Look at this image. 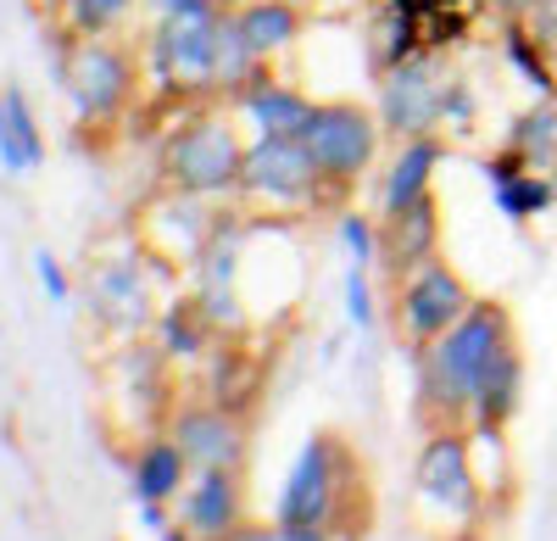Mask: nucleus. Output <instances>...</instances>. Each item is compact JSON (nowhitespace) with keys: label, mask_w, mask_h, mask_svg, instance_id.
<instances>
[{"label":"nucleus","mask_w":557,"mask_h":541,"mask_svg":"<svg viewBox=\"0 0 557 541\" xmlns=\"http://www.w3.org/2000/svg\"><path fill=\"white\" fill-rule=\"evenodd\" d=\"M441 128L446 134H469L474 128V89L469 84H446V112H441Z\"/></svg>","instance_id":"obj_30"},{"label":"nucleus","mask_w":557,"mask_h":541,"mask_svg":"<svg viewBox=\"0 0 557 541\" xmlns=\"http://www.w3.org/2000/svg\"><path fill=\"white\" fill-rule=\"evenodd\" d=\"M418 491H424V503L446 508L451 519H469L480 508L474 458H469V441H462L457 430L430 435V446L418 453Z\"/></svg>","instance_id":"obj_10"},{"label":"nucleus","mask_w":557,"mask_h":541,"mask_svg":"<svg viewBox=\"0 0 557 541\" xmlns=\"http://www.w3.org/2000/svg\"><path fill=\"white\" fill-rule=\"evenodd\" d=\"M318 185H323V173L312 168L301 140H268V134H257L246 146V168H240V196L246 201L307 207V201H318Z\"/></svg>","instance_id":"obj_8"},{"label":"nucleus","mask_w":557,"mask_h":541,"mask_svg":"<svg viewBox=\"0 0 557 541\" xmlns=\"http://www.w3.org/2000/svg\"><path fill=\"white\" fill-rule=\"evenodd\" d=\"M45 162V134L17 84H0V168L7 173H34Z\"/></svg>","instance_id":"obj_17"},{"label":"nucleus","mask_w":557,"mask_h":541,"mask_svg":"<svg viewBox=\"0 0 557 541\" xmlns=\"http://www.w3.org/2000/svg\"><path fill=\"white\" fill-rule=\"evenodd\" d=\"M424 51V34H418V17L401 7V0H391V7L380 12V28H374V73L407 62Z\"/></svg>","instance_id":"obj_25"},{"label":"nucleus","mask_w":557,"mask_h":541,"mask_svg":"<svg viewBox=\"0 0 557 541\" xmlns=\"http://www.w3.org/2000/svg\"><path fill=\"white\" fill-rule=\"evenodd\" d=\"M401 7H407L418 23H424V17H451V12H462L469 0H401Z\"/></svg>","instance_id":"obj_33"},{"label":"nucleus","mask_w":557,"mask_h":541,"mask_svg":"<svg viewBox=\"0 0 557 541\" xmlns=\"http://www.w3.org/2000/svg\"><path fill=\"white\" fill-rule=\"evenodd\" d=\"M474 302H480V296L469 291V280H462L446 257H430V262H418L407 280H396V324H401V335H407L418 352H424V346L441 341Z\"/></svg>","instance_id":"obj_6"},{"label":"nucleus","mask_w":557,"mask_h":541,"mask_svg":"<svg viewBox=\"0 0 557 541\" xmlns=\"http://www.w3.org/2000/svg\"><path fill=\"white\" fill-rule=\"evenodd\" d=\"M524 23H530V34L541 39V51L552 57V67H557V0H541Z\"/></svg>","instance_id":"obj_32"},{"label":"nucleus","mask_w":557,"mask_h":541,"mask_svg":"<svg viewBox=\"0 0 557 541\" xmlns=\"http://www.w3.org/2000/svg\"><path fill=\"white\" fill-rule=\"evenodd\" d=\"M507 146H513L530 168H541V173L557 179V101H541V107H530L524 118H513V128H507Z\"/></svg>","instance_id":"obj_22"},{"label":"nucleus","mask_w":557,"mask_h":541,"mask_svg":"<svg viewBox=\"0 0 557 541\" xmlns=\"http://www.w3.org/2000/svg\"><path fill=\"white\" fill-rule=\"evenodd\" d=\"M235 23H240V34H246V45L262 57V62H273V57H285L290 45L301 39V7L296 0H246V7H235Z\"/></svg>","instance_id":"obj_18"},{"label":"nucleus","mask_w":557,"mask_h":541,"mask_svg":"<svg viewBox=\"0 0 557 541\" xmlns=\"http://www.w3.org/2000/svg\"><path fill=\"white\" fill-rule=\"evenodd\" d=\"M139 519H146L151 530H168V508L162 503H139Z\"/></svg>","instance_id":"obj_36"},{"label":"nucleus","mask_w":557,"mask_h":541,"mask_svg":"<svg viewBox=\"0 0 557 541\" xmlns=\"http://www.w3.org/2000/svg\"><path fill=\"white\" fill-rule=\"evenodd\" d=\"M184 480H190V464H184L173 435H157L139 446V458H134V497L139 503H173L184 491Z\"/></svg>","instance_id":"obj_20"},{"label":"nucleus","mask_w":557,"mask_h":541,"mask_svg":"<svg viewBox=\"0 0 557 541\" xmlns=\"http://www.w3.org/2000/svg\"><path fill=\"white\" fill-rule=\"evenodd\" d=\"M491 201H496V212H502L507 223H530V218H541V212H552V207H557V179H552V173H541V168H524L519 179L496 185V190H491Z\"/></svg>","instance_id":"obj_23"},{"label":"nucleus","mask_w":557,"mask_h":541,"mask_svg":"<svg viewBox=\"0 0 557 541\" xmlns=\"http://www.w3.org/2000/svg\"><path fill=\"white\" fill-rule=\"evenodd\" d=\"M341 246L351 251V262H380V223L362 212H341Z\"/></svg>","instance_id":"obj_27"},{"label":"nucleus","mask_w":557,"mask_h":541,"mask_svg":"<svg viewBox=\"0 0 557 541\" xmlns=\"http://www.w3.org/2000/svg\"><path fill=\"white\" fill-rule=\"evenodd\" d=\"M168 435L178 441L184 464H190L196 475H207V469H228V475H235L240 458H246V430L235 425L228 408H184V414H173Z\"/></svg>","instance_id":"obj_12"},{"label":"nucleus","mask_w":557,"mask_h":541,"mask_svg":"<svg viewBox=\"0 0 557 541\" xmlns=\"http://www.w3.org/2000/svg\"><path fill=\"white\" fill-rule=\"evenodd\" d=\"M34 274H39L45 296H51L57 307H67V302H73V285H67V274H62V262H57L51 251H39V257H34Z\"/></svg>","instance_id":"obj_31"},{"label":"nucleus","mask_w":557,"mask_h":541,"mask_svg":"<svg viewBox=\"0 0 557 541\" xmlns=\"http://www.w3.org/2000/svg\"><path fill=\"white\" fill-rule=\"evenodd\" d=\"M134 7H146V0H67V28L101 39V34H112Z\"/></svg>","instance_id":"obj_26"},{"label":"nucleus","mask_w":557,"mask_h":541,"mask_svg":"<svg viewBox=\"0 0 557 541\" xmlns=\"http://www.w3.org/2000/svg\"><path fill=\"white\" fill-rule=\"evenodd\" d=\"M89 285V307H96V319L117 335H139L146 324H157V302H151V285L139 274L134 262H96L84 274Z\"/></svg>","instance_id":"obj_11"},{"label":"nucleus","mask_w":557,"mask_h":541,"mask_svg":"<svg viewBox=\"0 0 557 541\" xmlns=\"http://www.w3.org/2000/svg\"><path fill=\"white\" fill-rule=\"evenodd\" d=\"M240 525V485L228 469H207L196 475V485L184 491V530L196 541H223Z\"/></svg>","instance_id":"obj_16"},{"label":"nucleus","mask_w":557,"mask_h":541,"mask_svg":"<svg viewBox=\"0 0 557 541\" xmlns=\"http://www.w3.org/2000/svg\"><path fill=\"white\" fill-rule=\"evenodd\" d=\"M240 168H246V140L235 134L223 112H196V118H178L162 140V179L168 190L184 196H240Z\"/></svg>","instance_id":"obj_2"},{"label":"nucleus","mask_w":557,"mask_h":541,"mask_svg":"<svg viewBox=\"0 0 557 541\" xmlns=\"http://www.w3.org/2000/svg\"><path fill=\"white\" fill-rule=\"evenodd\" d=\"M207 335H212V324H207V312L196 307V296L157 312V341H162L168 357H201L207 352Z\"/></svg>","instance_id":"obj_24"},{"label":"nucleus","mask_w":557,"mask_h":541,"mask_svg":"<svg viewBox=\"0 0 557 541\" xmlns=\"http://www.w3.org/2000/svg\"><path fill=\"white\" fill-rule=\"evenodd\" d=\"M223 0H196L178 17H157L146 39V62L157 78L178 96H207L212 89V62H218V28H223Z\"/></svg>","instance_id":"obj_5"},{"label":"nucleus","mask_w":557,"mask_h":541,"mask_svg":"<svg viewBox=\"0 0 557 541\" xmlns=\"http://www.w3.org/2000/svg\"><path fill=\"white\" fill-rule=\"evenodd\" d=\"M446 67L441 51H418L396 67L380 73V123L396 140H418V134H441L446 112Z\"/></svg>","instance_id":"obj_7"},{"label":"nucleus","mask_w":557,"mask_h":541,"mask_svg":"<svg viewBox=\"0 0 557 541\" xmlns=\"http://www.w3.org/2000/svg\"><path fill=\"white\" fill-rule=\"evenodd\" d=\"M374 268L368 262H351L346 268V319L357 324V330H374Z\"/></svg>","instance_id":"obj_28"},{"label":"nucleus","mask_w":557,"mask_h":541,"mask_svg":"<svg viewBox=\"0 0 557 541\" xmlns=\"http://www.w3.org/2000/svg\"><path fill=\"white\" fill-rule=\"evenodd\" d=\"M519 402H524V357H519V341H513L491 364V374H485V385L474 396L469 419H474V430H507V425H513V414H519Z\"/></svg>","instance_id":"obj_19"},{"label":"nucleus","mask_w":557,"mask_h":541,"mask_svg":"<svg viewBox=\"0 0 557 541\" xmlns=\"http://www.w3.org/2000/svg\"><path fill=\"white\" fill-rule=\"evenodd\" d=\"M57 84H62V96H67V107L78 118L107 123V118H117L134 101L139 73H134V57L128 51L107 45V34L101 39L73 34L62 51H57Z\"/></svg>","instance_id":"obj_3"},{"label":"nucleus","mask_w":557,"mask_h":541,"mask_svg":"<svg viewBox=\"0 0 557 541\" xmlns=\"http://www.w3.org/2000/svg\"><path fill=\"white\" fill-rule=\"evenodd\" d=\"M502 62L524 78V89H535V101H557V67L524 17H502Z\"/></svg>","instance_id":"obj_21"},{"label":"nucleus","mask_w":557,"mask_h":541,"mask_svg":"<svg viewBox=\"0 0 557 541\" xmlns=\"http://www.w3.org/2000/svg\"><path fill=\"white\" fill-rule=\"evenodd\" d=\"M513 346V319H507L502 302H474L462 319L418 352V396H424L430 414H469L474 396L491 374V364Z\"/></svg>","instance_id":"obj_1"},{"label":"nucleus","mask_w":557,"mask_h":541,"mask_svg":"<svg viewBox=\"0 0 557 541\" xmlns=\"http://www.w3.org/2000/svg\"><path fill=\"white\" fill-rule=\"evenodd\" d=\"M446 162V140L441 134H418V140H401L391 168H385V185H380V218L407 212L412 201H424L435 185V168Z\"/></svg>","instance_id":"obj_15"},{"label":"nucleus","mask_w":557,"mask_h":541,"mask_svg":"<svg viewBox=\"0 0 557 541\" xmlns=\"http://www.w3.org/2000/svg\"><path fill=\"white\" fill-rule=\"evenodd\" d=\"M223 541H330V525H235Z\"/></svg>","instance_id":"obj_29"},{"label":"nucleus","mask_w":557,"mask_h":541,"mask_svg":"<svg viewBox=\"0 0 557 541\" xmlns=\"http://www.w3.org/2000/svg\"><path fill=\"white\" fill-rule=\"evenodd\" d=\"M162 541H196V536H190V530H178V525H173V530H162Z\"/></svg>","instance_id":"obj_37"},{"label":"nucleus","mask_w":557,"mask_h":541,"mask_svg":"<svg viewBox=\"0 0 557 541\" xmlns=\"http://www.w3.org/2000/svg\"><path fill=\"white\" fill-rule=\"evenodd\" d=\"M491 7H496V17H530L541 0H491Z\"/></svg>","instance_id":"obj_34"},{"label":"nucleus","mask_w":557,"mask_h":541,"mask_svg":"<svg viewBox=\"0 0 557 541\" xmlns=\"http://www.w3.org/2000/svg\"><path fill=\"white\" fill-rule=\"evenodd\" d=\"M34 7H67V0H34Z\"/></svg>","instance_id":"obj_38"},{"label":"nucleus","mask_w":557,"mask_h":541,"mask_svg":"<svg viewBox=\"0 0 557 541\" xmlns=\"http://www.w3.org/2000/svg\"><path fill=\"white\" fill-rule=\"evenodd\" d=\"M441 207H435V196H424V201H412L407 212H391V218H380V262L391 268L396 280H407L418 262H430L435 257V246H441Z\"/></svg>","instance_id":"obj_14"},{"label":"nucleus","mask_w":557,"mask_h":541,"mask_svg":"<svg viewBox=\"0 0 557 541\" xmlns=\"http://www.w3.org/2000/svg\"><path fill=\"white\" fill-rule=\"evenodd\" d=\"M335 503H341V453H335L330 435H312L285 475L273 519L278 525H330Z\"/></svg>","instance_id":"obj_9"},{"label":"nucleus","mask_w":557,"mask_h":541,"mask_svg":"<svg viewBox=\"0 0 557 541\" xmlns=\"http://www.w3.org/2000/svg\"><path fill=\"white\" fill-rule=\"evenodd\" d=\"M146 7H151L157 17H178V12H190L196 0H146Z\"/></svg>","instance_id":"obj_35"},{"label":"nucleus","mask_w":557,"mask_h":541,"mask_svg":"<svg viewBox=\"0 0 557 541\" xmlns=\"http://www.w3.org/2000/svg\"><path fill=\"white\" fill-rule=\"evenodd\" d=\"M235 107L246 112V123L257 128V134H268V140H301V128H307V118H312V96H301L296 84H285V78H273L268 67L240 89L235 96Z\"/></svg>","instance_id":"obj_13"},{"label":"nucleus","mask_w":557,"mask_h":541,"mask_svg":"<svg viewBox=\"0 0 557 541\" xmlns=\"http://www.w3.org/2000/svg\"><path fill=\"white\" fill-rule=\"evenodd\" d=\"M380 140H385V123L357 101H318L307 128H301V146H307L312 168L323 173L330 190H351L357 179L374 168Z\"/></svg>","instance_id":"obj_4"}]
</instances>
